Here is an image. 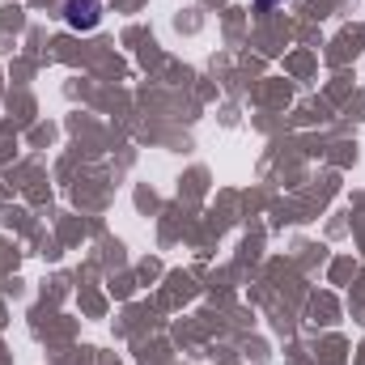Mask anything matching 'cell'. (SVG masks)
<instances>
[{
  "label": "cell",
  "mask_w": 365,
  "mask_h": 365,
  "mask_svg": "<svg viewBox=\"0 0 365 365\" xmlns=\"http://www.w3.org/2000/svg\"><path fill=\"white\" fill-rule=\"evenodd\" d=\"M98 17H102V4H98V0H68V4H64V21H68L73 30H93Z\"/></svg>",
  "instance_id": "obj_1"
},
{
  "label": "cell",
  "mask_w": 365,
  "mask_h": 365,
  "mask_svg": "<svg viewBox=\"0 0 365 365\" xmlns=\"http://www.w3.org/2000/svg\"><path fill=\"white\" fill-rule=\"evenodd\" d=\"M259 4H272V0H259Z\"/></svg>",
  "instance_id": "obj_2"
}]
</instances>
